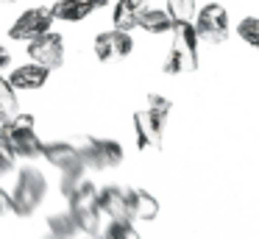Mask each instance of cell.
I'll use <instances>...</instances> for the list:
<instances>
[{"instance_id":"obj_1","label":"cell","mask_w":259,"mask_h":239,"mask_svg":"<svg viewBox=\"0 0 259 239\" xmlns=\"http://www.w3.org/2000/svg\"><path fill=\"white\" fill-rule=\"evenodd\" d=\"M198 31L195 22H176L173 25V44L164 59V75H184L198 70Z\"/></svg>"},{"instance_id":"obj_2","label":"cell","mask_w":259,"mask_h":239,"mask_svg":"<svg viewBox=\"0 0 259 239\" xmlns=\"http://www.w3.org/2000/svg\"><path fill=\"white\" fill-rule=\"evenodd\" d=\"M0 145L14 156V159H36L42 156L45 142L34 133V117L17 114L14 120L0 122Z\"/></svg>"},{"instance_id":"obj_3","label":"cell","mask_w":259,"mask_h":239,"mask_svg":"<svg viewBox=\"0 0 259 239\" xmlns=\"http://www.w3.org/2000/svg\"><path fill=\"white\" fill-rule=\"evenodd\" d=\"M70 142L75 145L87 170H109V167L123 164L125 159L123 145L117 139H101V136H87L84 133V136H75Z\"/></svg>"},{"instance_id":"obj_4","label":"cell","mask_w":259,"mask_h":239,"mask_svg":"<svg viewBox=\"0 0 259 239\" xmlns=\"http://www.w3.org/2000/svg\"><path fill=\"white\" fill-rule=\"evenodd\" d=\"M48 195V181L36 167H23L17 172V183L12 189V200H14V214L17 217H31L36 209L42 206Z\"/></svg>"},{"instance_id":"obj_5","label":"cell","mask_w":259,"mask_h":239,"mask_svg":"<svg viewBox=\"0 0 259 239\" xmlns=\"http://www.w3.org/2000/svg\"><path fill=\"white\" fill-rule=\"evenodd\" d=\"M98 195H101V189H98L92 181H87V178H84L81 186L67 198L70 214L75 217L78 228L87 233V236L101 233V214H103V211H101V200H98Z\"/></svg>"},{"instance_id":"obj_6","label":"cell","mask_w":259,"mask_h":239,"mask_svg":"<svg viewBox=\"0 0 259 239\" xmlns=\"http://www.w3.org/2000/svg\"><path fill=\"white\" fill-rule=\"evenodd\" d=\"M195 31H198V39L206 44H220L229 39V14L220 3H206L198 9V17H195Z\"/></svg>"},{"instance_id":"obj_7","label":"cell","mask_w":259,"mask_h":239,"mask_svg":"<svg viewBox=\"0 0 259 239\" xmlns=\"http://www.w3.org/2000/svg\"><path fill=\"white\" fill-rule=\"evenodd\" d=\"M53 22H56L53 6L51 9H28L17 17V22H14L12 28H9V36L17 39V42H31V39H36V36L51 31Z\"/></svg>"},{"instance_id":"obj_8","label":"cell","mask_w":259,"mask_h":239,"mask_svg":"<svg viewBox=\"0 0 259 239\" xmlns=\"http://www.w3.org/2000/svg\"><path fill=\"white\" fill-rule=\"evenodd\" d=\"M164 125H167V117L159 114L153 109H142L134 111V133H137V145L140 150H159L162 148V136H164Z\"/></svg>"},{"instance_id":"obj_9","label":"cell","mask_w":259,"mask_h":239,"mask_svg":"<svg viewBox=\"0 0 259 239\" xmlns=\"http://www.w3.org/2000/svg\"><path fill=\"white\" fill-rule=\"evenodd\" d=\"M28 56L31 61L48 67V70H59L64 64V42L59 33H42V36L31 39L28 42Z\"/></svg>"},{"instance_id":"obj_10","label":"cell","mask_w":259,"mask_h":239,"mask_svg":"<svg viewBox=\"0 0 259 239\" xmlns=\"http://www.w3.org/2000/svg\"><path fill=\"white\" fill-rule=\"evenodd\" d=\"M131 50H134V39L128 31L114 28V31H103L95 36V56L101 61H120L131 56Z\"/></svg>"},{"instance_id":"obj_11","label":"cell","mask_w":259,"mask_h":239,"mask_svg":"<svg viewBox=\"0 0 259 239\" xmlns=\"http://www.w3.org/2000/svg\"><path fill=\"white\" fill-rule=\"evenodd\" d=\"M101 200V211L109 220H134L131 217V200H128V186H117V183H106L98 195Z\"/></svg>"},{"instance_id":"obj_12","label":"cell","mask_w":259,"mask_h":239,"mask_svg":"<svg viewBox=\"0 0 259 239\" xmlns=\"http://www.w3.org/2000/svg\"><path fill=\"white\" fill-rule=\"evenodd\" d=\"M42 156L48 159V164H53L59 172H67V170H78V167H84V161H81L78 150H75L73 142H45V148H42Z\"/></svg>"},{"instance_id":"obj_13","label":"cell","mask_w":259,"mask_h":239,"mask_svg":"<svg viewBox=\"0 0 259 239\" xmlns=\"http://www.w3.org/2000/svg\"><path fill=\"white\" fill-rule=\"evenodd\" d=\"M106 3L109 0H56L53 14H56V20L78 22V20H87L90 14H95L98 9H103Z\"/></svg>"},{"instance_id":"obj_14","label":"cell","mask_w":259,"mask_h":239,"mask_svg":"<svg viewBox=\"0 0 259 239\" xmlns=\"http://www.w3.org/2000/svg\"><path fill=\"white\" fill-rule=\"evenodd\" d=\"M48 78H51V70H48V67H42V64H36V61H31V64L17 67V70L9 75V81H12L14 89L28 92V89H42L48 83Z\"/></svg>"},{"instance_id":"obj_15","label":"cell","mask_w":259,"mask_h":239,"mask_svg":"<svg viewBox=\"0 0 259 239\" xmlns=\"http://www.w3.org/2000/svg\"><path fill=\"white\" fill-rule=\"evenodd\" d=\"M148 9V0H117L112 11V22L120 31H131V28H140V17Z\"/></svg>"},{"instance_id":"obj_16","label":"cell","mask_w":259,"mask_h":239,"mask_svg":"<svg viewBox=\"0 0 259 239\" xmlns=\"http://www.w3.org/2000/svg\"><path fill=\"white\" fill-rule=\"evenodd\" d=\"M128 200H131V217L142 222H151L159 217V200L153 198L148 189L128 186Z\"/></svg>"},{"instance_id":"obj_17","label":"cell","mask_w":259,"mask_h":239,"mask_svg":"<svg viewBox=\"0 0 259 239\" xmlns=\"http://www.w3.org/2000/svg\"><path fill=\"white\" fill-rule=\"evenodd\" d=\"M48 231H51L53 236H59V239H78V233H84L78 228V222H75V217L70 214V209L48 217Z\"/></svg>"},{"instance_id":"obj_18","label":"cell","mask_w":259,"mask_h":239,"mask_svg":"<svg viewBox=\"0 0 259 239\" xmlns=\"http://www.w3.org/2000/svg\"><path fill=\"white\" fill-rule=\"evenodd\" d=\"M173 25H176L173 17L164 9H151V6H148L140 17V28L148 33H167V31H173Z\"/></svg>"},{"instance_id":"obj_19","label":"cell","mask_w":259,"mask_h":239,"mask_svg":"<svg viewBox=\"0 0 259 239\" xmlns=\"http://www.w3.org/2000/svg\"><path fill=\"white\" fill-rule=\"evenodd\" d=\"M20 114V100H17V89L12 86L9 78L0 75V122L14 120Z\"/></svg>"},{"instance_id":"obj_20","label":"cell","mask_w":259,"mask_h":239,"mask_svg":"<svg viewBox=\"0 0 259 239\" xmlns=\"http://www.w3.org/2000/svg\"><path fill=\"white\" fill-rule=\"evenodd\" d=\"M103 239H142L134 228V220H109V225L101 233Z\"/></svg>"},{"instance_id":"obj_21","label":"cell","mask_w":259,"mask_h":239,"mask_svg":"<svg viewBox=\"0 0 259 239\" xmlns=\"http://www.w3.org/2000/svg\"><path fill=\"white\" fill-rule=\"evenodd\" d=\"M167 14L173 17V22H195L198 6L195 0H167Z\"/></svg>"},{"instance_id":"obj_22","label":"cell","mask_w":259,"mask_h":239,"mask_svg":"<svg viewBox=\"0 0 259 239\" xmlns=\"http://www.w3.org/2000/svg\"><path fill=\"white\" fill-rule=\"evenodd\" d=\"M237 36L259 53V17H242L237 22Z\"/></svg>"},{"instance_id":"obj_23","label":"cell","mask_w":259,"mask_h":239,"mask_svg":"<svg viewBox=\"0 0 259 239\" xmlns=\"http://www.w3.org/2000/svg\"><path fill=\"white\" fill-rule=\"evenodd\" d=\"M87 178V167H78V170H67L62 172V181H59V189H62L64 198H70V195L75 192V189L81 186V181Z\"/></svg>"},{"instance_id":"obj_24","label":"cell","mask_w":259,"mask_h":239,"mask_svg":"<svg viewBox=\"0 0 259 239\" xmlns=\"http://www.w3.org/2000/svg\"><path fill=\"white\" fill-rule=\"evenodd\" d=\"M12 170H14V156L9 153V150L3 148V145H0V178L9 175Z\"/></svg>"},{"instance_id":"obj_25","label":"cell","mask_w":259,"mask_h":239,"mask_svg":"<svg viewBox=\"0 0 259 239\" xmlns=\"http://www.w3.org/2000/svg\"><path fill=\"white\" fill-rule=\"evenodd\" d=\"M6 214H14V200L6 189L0 186V217H6Z\"/></svg>"},{"instance_id":"obj_26","label":"cell","mask_w":259,"mask_h":239,"mask_svg":"<svg viewBox=\"0 0 259 239\" xmlns=\"http://www.w3.org/2000/svg\"><path fill=\"white\" fill-rule=\"evenodd\" d=\"M9 61H12V56H9V50L0 44V70H3V67H9Z\"/></svg>"},{"instance_id":"obj_27","label":"cell","mask_w":259,"mask_h":239,"mask_svg":"<svg viewBox=\"0 0 259 239\" xmlns=\"http://www.w3.org/2000/svg\"><path fill=\"white\" fill-rule=\"evenodd\" d=\"M42 239H59V236H53V233H48V236H42Z\"/></svg>"},{"instance_id":"obj_28","label":"cell","mask_w":259,"mask_h":239,"mask_svg":"<svg viewBox=\"0 0 259 239\" xmlns=\"http://www.w3.org/2000/svg\"><path fill=\"white\" fill-rule=\"evenodd\" d=\"M90 239H103V236H98V233H95V236H90Z\"/></svg>"},{"instance_id":"obj_29","label":"cell","mask_w":259,"mask_h":239,"mask_svg":"<svg viewBox=\"0 0 259 239\" xmlns=\"http://www.w3.org/2000/svg\"><path fill=\"white\" fill-rule=\"evenodd\" d=\"M3 3H12V0H3Z\"/></svg>"}]
</instances>
